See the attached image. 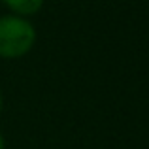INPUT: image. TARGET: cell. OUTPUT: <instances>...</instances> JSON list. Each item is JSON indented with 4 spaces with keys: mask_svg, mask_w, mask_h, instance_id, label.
<instances>
[{
    "mask_svg": "<svg viewBox=\"0 0 149 149\" xmlns=\"http://www.w3.org/2000/svg\"><path fill=\"white\" fill-rule=\"evenodd\" d=\"M34 42H36V30L26 19L15 15L0 17V57H23L32 49Z\"/></svg>",
    "mask_w": 149,
    "mask_h": 149,
    "instance_id": "obj_1",
    "label": "cell"
},
{
    "mask_svg": "<svg viewBox=\"0 0 149 149\" xmlns=\"http://www.w3.org/2000/svg\"><path fill=\"white\" fill-rule=\"evenodd\" d=\"M2 2L17 15H34L44 6V0H2Z\"/></svg>",
    "mask_w": 149,
    "mask_h": 149,
    "instance_id": "obj_2",
    "label": "cell"
},
{
    "mask_svg": "<svg viewBox=\"0 0 149 149\" xmlns=\"http://www.w3.org/2000/svg\"><path fill=\"white\" fill-rule=\"evenodd\" d=\"M0 149H4V138H2V134H0Z\"/></svg>",
    "mask_w": 149,
    "mask_h": 149,
    "instance_id": "obj_3",
    "label": "cell"
},
{
    "mask_svg": "<svg viewBox=\"0 0 149 149\" xmlns=\"http://www.w3.org/2000/svg\"><path fill=\"white\" fill-rule=\"evenodd\" d=\"M0 111H2V95H0Z\"/></svg>",
    "mask_w": 149,
    "mask_h": 149,
    "instance_id": "obj_4",
    "label": "cell"
}]
</instances>
